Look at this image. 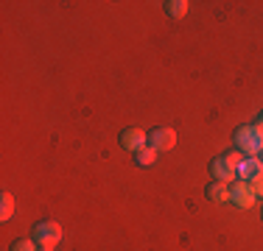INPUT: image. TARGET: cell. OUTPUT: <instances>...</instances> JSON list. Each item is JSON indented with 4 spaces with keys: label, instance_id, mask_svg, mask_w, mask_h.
I'll return each mask as SVG.
<instances>
[{
    "label": "cell",
    "instance_id": "6da1fadb",
    "mask_svg": "<svg viewBox=\"0 0 263 251\" xmlns=\"http://www.w3.org/2000/svg\"><path fill=\"white\" fill-rule=\"evenodd\" d=\"M233 140H235V148L241 151L243 156H258L263 151V129L258 123L238 126V129L233 131Z\"/></svg>",
    "mask_w": 263,
    "mask_h": 251
},
{
    "label": "cell",
    "instance_id": "7a4b0ae2",
    "mask_svg": "<svg viewBox=\"0 0 263 251\" xmlns=\"http://www.w3.org/2000/svg\"><path fill=\"white\" fill-rule=\"evenodd\" d=\"M62 237H65V232H62V226L56 221H40L34 226V232H31V240L40 248H56L62 243Z\"/></svg>",
    "mask_w": 263,
    "mask_h": 251
},
{
    "label": "cell",
    "instance_id": "3957f363",
    "mask_svg": "<svg viewBox=\"0 0 263 251\" xmlns=\"http://www.w3.org/2000/svg\"><path fill=\"white\" fill-rule=\"evenodd\" d=\"M230 204L238 206V210H247V206L255 204V190L249 181L243 179H235L233 184H230Z\"/></svg>",
    "mask_w": 263,
    "mask_h": 251
},
{
    "label": "cell",
    "instance_id": "277c9868",
    "mask_svg": "<svg viewBox=\"0 0 263 251\" xmlns=\"http://www.w3.org/2000/svg\"><path fill=\"white\" fill-rule=\"evenodd\" d=\"M148 145L154 151H171L177 145V131L168 129V126H157V129H152V134H148Z\"/></svg>",
    "mask_w": 263,
    "mask_h": 251
},
{
    "label": "cell",
    "instance_id": "5b68a950",
    "mask_svg": "<svg viewBox=\"0 0 263 251\" xmlns=\"http://www.w3.org/2000/svg\"><path fill=\"white\" fill-rule=\"evenodd\" d=\"M210 176L216 181H224V184H233V181L238 179V171L233 165H230L224 156H216V159H210Z\"/></svg>",
    "mask_w": 263,
    "mask_h": 251
},
{
    "label": "cell",
    "instance_id": "8992f818",
    "mask_svg": "<svg viewBox=\"0 0 263 251\" xmlns=\"http://www.w3.org/2000/svg\"><path fill=\"white\" fill-rule=\"evenodd\" d=\"M121 145L135 154V151H140V148L148 145V134L143 129H123L121 131Z\"/></svg>",
    "mask_w": 263,
    "mask_h": 251
},
{
    "label": "cell",
    "instance_id": "52a82bcc",
    "mask_svg": "<svg viewBox=\"0 0 263 251\" xmlns=\"http://www.w3.org/2000/svg\"><path fill=\"white\" fill-rule=\"evenodd\" d=\"M260 173H263V165H260L258 156H247V159L238 165V179H243V181H255Z\"/></svg>",
    "mask_w": 263,
    "mask_h": 251
},
{
    "label": "cell",
    "instance_id": "ba28073f",
    "mask_svg": "<svg viewBox=\"0 0 263 251\" xmlns=\"http://www.w3.org/2000/svg\"><path fill=\"white\" fill-rule=\"evenodd\" d=\"M204 196H208V201H213V204H224V201H230V184L213 179L208 184V190H204Z\"/></svg>",
    "mask_w": 263,
    "mask_h": 251
},
{
    "label": "cell",
    "instance_id": "9c48e42d",
    "mask_svg": "<svg viewBox=\"0 0 263 251\" xmlns=\"http://www.w3.org/2000/svg\"><path fill=\"white\" fill-rule=\"evenodd\" d=\"M187 0H168L165 3V14L171 17V20H182V17L187 14Z\"/></svg>",
    "mask_w": 263,
    "mask_h": 251
},
{
    "label": "cell",
    "instance_id": "30bf717a",
    "mask_svg": "<svg viewBox=\"0 0 263 251\" xmlns=\"http://www.w3.org/2000/svg\"><path fill=\"white\" fill-rule=\"evenodd\" d=\"M154 162H157V151H154L152 145L135 151V165H140V168H152Z\"/></svg>",
    "mask_w": 263,
    "mask_h": 251
},
{
    "label": "cell",
    "instance_id": "8fae6325",
    "mask_svg": "<svg viewBox=\"0 0 263 251\" xmlns=\"http://www.w3.org/2000/svg\"><path fill=\"white\" fill-rule=\"evenodd\" d=\"M14 215V196L11 193H3L0 196V221H9Z\"/></svg>",
    "mask_w": 263,
    "mask_h": 251
},
{
    "label": "cell",
    "instance_id": "7c38bea8",
    "mask_svg": "<svg viewBox=\"0 0 263 251\" xmlns=\"http://www.w3.org/2000/svg\"><path fill=\"white\" fill-rule=\"evenodd\" d=\"M9 251H40V246H36L31 237H20V240H14L11 243V248Z\"/></svg>",
    "mask_w": 263,
    "mask_h": 251
},
{
    "label": "cell",
    "instance_id": "4fadbf2b",
    "mask_svg": "<svg viewBox=\"0 0 263 251\" xmlns=\"http://www.w3.org/2000/svg\"><path fill=\"white\" fill-rule=\"evenodd\" d=\"M224 159H227L230 165H233L235 171H238V165H241V162L247 159V156H243V154H241V151H238V148H233V151H227V154H224Z\"/></svg>",
    "mask_w": 263,
    "mask_h": 251
},
{
    "label": "cell",
    "instance_id": "5bb4252c",
    "mask_svg": "<svg viewBox=\"0 0 263 251\" xmlns=\"http://www.w3.org/2000/svg\"><path fill=\"white\" fill-rule=\"evenodd\" d=\"M249 184H252V190H255V198H263V173L255 181H249Z\"/></svg>",
    "mask_w": 263,
    "mask_h": 251
},
{
    "label": "cell",
    "instance_id": "9a60e30c",
    "mask_svg": "<svg viewBox=\"0 0 263 251\" xmlns=\"http://www.w3.org/2000/svg\"><path fill=\"white\" fill-rule=\"evenodd\" d=\"M258 126H260V129H263V112H260V120H258Z\"/></svg>",
    "mask_w": 263,
    "mask_h": 251
},
{
    "label": "cell",
    "instance_id": "2e32d148",
    "mask_svg": "<svg viewBox=\"0 0 263 251\" xmlns=\"http://www.w3.org/2000/svg\"><path fill=\"white\" fill-rule=\"evenodd\" d=\"M258 159H260V165H263V151H260V154H258Z\"/></svg>",
    "mask_w": 263,
    "mask_h": 251
},
{
    "label": "cell",
    "instance_id": "e0dca14e",
    "mask_svg": "<svg viewBox=\"0 0 263 251\" xmlns=\"http://www.w3.org/2000/svg\"><path fill=\"white\" fill-rule=\"evenodd\" d=\"M260 221H263V206H260Z\"/></svg>",
    "mask_w": 263,
    "mask_h": 251
},
{
    "label": "cell",
    "instance_id": "ac0fdd59",
    "mask_svg": "<svg viewBox=\"0 0 263 251\" xmlns=\"http://www.w3.org/2000/svg\"><path fill=\"white\" fill-rule=\"evenodd\" d=\"M40 251H53V248H40Z\"/></svg>",
    "mask_w": 263,
    "mask_h": 251
}]
</instances>
